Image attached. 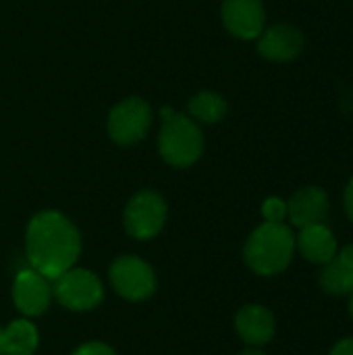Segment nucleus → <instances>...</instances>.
I'll list each match as a JSON object with an SVG mask.
<instances>
[{"instance_id": "obj_1", "label": "nucleus", "mask_w": 353, "mask_h": 355, "mask_svg": "<svg viewBox=\"0 0 353 355\" xmlns=\"http://www.w3.org/2000/svg\"><path fill=\"white\" fill-rule=\"evenodd\" d=\"M25 252L29 266L54 281L77 262L81 237L64 214L46 210L29 220L25 233Z\"/></svg>"}, {"instance_id": "obj_2", "label": "nucleus", "mask_w": 353, "mask_h": 355, "mask_svg": "<svg viewBox=\"0 0 353 355\" xmlns=\"http://www.w3.org/2000/svg\"><path fill=\"white\" fill-rule=\"evenodd\" d=\"M293 252V231L283 223H264L248 237L243 258L256 275L273 277L283 272L291 264Z\"/></svg>"}, {"instance_id": "obj_3", "label": "nucleus", "mask_w": 353, "mask_h": 355, "mask_svg": "<svg viewBox=\"0 0 353 355\" xmlns=\"http://www.w3.org/2000/svg\"><path fill=\"white\" fill-rule=\"evenodd\" d=\"M158 150L169 164L177 168H185L198 162V158L202 156L204 135L191 116L173 114L171 119L162 121V129L158 135Z\"/></svg>"}, {"instance_id": "obj_4", "label": "nucleus", "mask_w": 353, "mask_h": 355, "mask_svg": "<svg viewBox=\"0 0 353 355\" xmlns=\"http://www.w3.org/2000/svg\"><path fill=\"white\" fill-rule=\"evenodd\" d=\"M52 295L69 310L73 312H85L94 310L102 297L104 289L100 279L85 268H69L60 277L54 279Z\"/></svg>"}, {"instance_id": "obj_5", "label": "nucleus", "mask_w": 353, "mask_h": 355, "mask_svg": "<svg viewBox=\"0 0 353 355\" xmlns=\"http://www.w3.org/2000/svg\"><path fill=\"white\" fill-rule=\"evenodd\" d=\"M166 220V202L156 191L135 193L125 208V229L135 239L156 237Z\"/></svg>"}, {"instance_id": "obj_6", "label": "nucleus", "mask_w": 353, "mask_h": 355, "mask_svg": "<svg viewBox=\"0 0 353 355\" xmlns=\"http://www.w3.org/2000/svg\"><path fill=\"white\" fill-rule=\"evenodd\" d=\"M108 275L114 291L129 302H141L156 289V275L152 266L135 256L117 258Z\"/></svg>"}, {"instance_id": "obj_7", "label": "nucleus", "mask_w": 353, "mask_h": 355, "mask_svg": "<svg viewBox=\"0 0 353 355\" xmlns=\"http://www.w3.org/2000/svg\"><path fill=\"white\" fill-rule=\"evenodd\" d=\"M152 125V108L141 98L119 102L108 114V133L119 146H131L146 137Z\"/></svg>"}, {"instance_id": "obj_8", "label": "nucleus", "mask_w": 353, "mask_h": 355, "mask_svg": "<svg viewBox=\"0 0 353 355\" xmlns=\"http://www.w3.org/2000/svg\"><path fill=\"white\" fill-rule=\"evenodd\" d=\"M52 300L50 279L35 272L33 268L21 270L12 283V302L25 316H40L48 310Z\"/></svg>"}, {"instance_id": "obj_9", "label": "nucleus", "mask_w": 353, "mask_h": 355, "mask_svg": "<svg viewBox=\"0 0 353 355\" xmlns=\"http://www.w3.org/2000/svg\"><path fill=\"white\" fill-rule=\"evenodd\" d=\"M223 23L233 35L241 40L258 37L264 31V23H266L262 0H225Z\"/></svg>"}, {"instance_id": "obj_10", "label": "nucleus", "mask_w": 353, "mask_h": 355, "mask_svg": "<svg viewBox=\"0 0 353 355\" xmlns=\"http://www.w3.org/2000/svg\"><path fill=\"white\" fill-rule=\"evenodd\" d=\"M329 196L320 187H304L287 202V218L293 227L304 229L310 225H322L329 218Z\"/></svg>"}, {"instance_id": "obj_11", "label": "nucleus", "mask_w": 353, "mask_h": 355, "mask_svg": "<svg viewBox=\"0 0 353 355\" xmlns=\"http://www.w3.org/2000/svg\"><path fill=\"white\" fill-rule=\"evenodd\" d=\"M258 52L275 62L293 60L304 48V35L293 25H273L258 35Z\"/></svg>"}, {"instance_id": "obj_12", "label": "nucleus", "mask_w": 353, "mask_h": 355, "mask_svg": "<svg viewBox=\"0 0 353 355\" xmlns=\"http://www.w3.org/2000/svg\"><path fill=\"white\" fill-rule=\"evenodd\" d=\"M235 329L237 335L252 347H260L273 341L277 331V320L273 312L264 306L250 304L243 306L235 316Z\"/></svg>"}, {"instance_id": "obj_13", "label": "nucleus", "mask_w": 353, "mask_h": 355, "mask_svg": "<svg viewBox=\"0 0 353 355\" xmlns=\"http://www.w3.org/2000/svg\"><path fill=\"white\" fill-rule=\"evenodd\" d=\"M295 248L308 262L320 266L329 264L339 252L337 239L325 223L300 229V235L295 237Z\"/></svg>"}, {"instance_id": "obj_14", "label": "nucleus", "mask_w": 353, "mask_h": 355, "mask_svg": "<svg viewBox=\"0 0 353 355\" xmlns=\"http://www.w3.org/2000/svg\"><path fill=\"white\" fill-rule=\"evenodd\" d=\"M320 287L331 295H350L353 291V245H345L320 272Z\"/></svg>"}, {"instance_id": "obj_15", "label": "nucleus", "mask_w": 353, "mask_h": 355, "mask_svg": "<svg viewBox=\"0 0 353 355\" xmlns=\"http://www.w3.org/2000/svg\"><path fill=\"white\" fill-rule=\"evenodd\" d=\"M37 349V331L29 320H12L2 331V355H31Z\"/></svg>"}, {"instance_id": "obj_16", "label": "nucleus", "mask_w": 353, "mask_h": 355, "mask_svg": "<svg viewBox=\"0 0 353 355\" xmlns=\"http://www.w3.org/2000/svg\"><path fill=\"white\" fill-rule=\"evenodd\" d=\"M189 114L200 123H218L227 114V102L214 92H200L189 100Z\"/></svg>"}, {"instance_id": "obj_17", "label": "nucleus", "mask_w": 353, "mask_h": 355, "mask_svg": "<svg viewBox=\"0 0 353 355\" xmlns=\"http://www.w3.org/2000/svg\"><path fill=\"white\" fill-rule=\"evenodd\" d=\"M262 216L264 223H283L287 218V202L281 198H268L262 204Z\"/></svg>"}, {"instance_id": "obj_18", "label": "nucleus", "mask_w": 353, "mask_h": 355, "mask_svg": "<svg viewBox=\"0 0 353 355\" xmlns=\"http://www.w3.org/2000/svg\"><path fill=\"white\" fill-rule=\"evenodd\" d=\"M73 355H117L108 345L104 343H85L79 349H75Z\"/></svg>"}, {"instance_id": "obj_19", "label": "nucleus", "mask_w": 353, "mask_h": 355, "mask_svg": "<svg viewBox=\"0 0 353 355\" xmlns=\"http://www.w3.org/2000/svg\"><path fill=\"white\" fill-rule=\"evenodd\" d=\"M329 355H353V337L337 341Z\"/></svg>"}, {"instance_id": "obj_20", "label": "nucleus", "mask_w": 353, "mask_h": 355, "mask_svg": "<svg viewBox=\"0 0 353 355\" xmlns=\"http://www.w3.org/2000/svg\"><path fill=\"white\" fill-rule=\"evenodd\" d=\"M343 204H345V212H347L350 220L353 223V177H352V181L347 183V187H345V193H343Z\"/></svg>"}, {"instance_id": "obj_21", "label": "nucleus", "mask_w": 353, "mask_h": 355, "mask_svg": "<svg viewBox=\"0 0 353 355\" xmlns=\"http://www.w3.org/2000/svg\"><path fill=\"white\" fill-rule=\"evenodd\" d=\"M175 112H173V108H162V121H166V119H171Z\"/></svg>"}, {"instance_id": "obj_22", "label": "nucleus", "mask_w": 353, "mask_h": 355, "mask_svg": "<svg viewBox=\"0 0 353 355\" xmlns=\"http://www.w3.org/2000/svg\"><path fill=\"white\" fill-rule=\"evenodd\" d=\"M239 355H264V352H260V349H246Z\"/></svg>"}, {"instance_id": "obj_23", "label": "nucleus", "mask_w": 353, "mask_h": 355, "mask_svg": "<svg viewBox=\"0 0 353 355\" xmlns=\"http://www.w3.org/2000/svg\"><path fill=\"white\" fill-rule=\"evenodd\" d=\"M350 314H352V318H353V291L350 293Z\"/></svg>"}, {"instance_id": "obj_24", "label": "nucleus", "mask_w": 353, "mask_h": 355, "mask_svg": "<svg viewBox=\"0 0 353 355\" xmlns=\"http://www.w3.org/2000/svg\"><path fill=\"white\" fill-rule=\"evenodd\" d=\"M0 355H2V329H0Z\"/></svg>"}]
</instances>
